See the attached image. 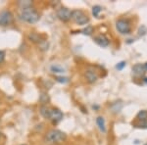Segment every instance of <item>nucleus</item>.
<instances>
[{
    "mask_svg": "<svg viewBox=\"0 0 147 145\" xmlns=\"http://www.w3.org/2000/svg\"><path fill=\"white\" fill-rule=\"evenodd\" d=\"M21 20H23L24 22L28 23V24H34L39 20V14L34 10L32 7L23 9L22 12L20 14Z\"/></svg>",
    "mask_w": 147,
    "mask_h": 145,
    "instance_id": "nucleus-1",
    "label": "nucleus"
},
{
    "mask_svg": "<svg viewBox=\"0 0 147 145\" xmlns=\"http://www.w3.org/2000/svg\"><path fill=\"white\" fill-rule=\"evenodd\" d=\"M66 139V134L59 129H51L45 135V141L48 144L61 143Z\"/></svg>",
    "mask_w": 147,
    "mask_h": 145,
    "instance_id": "nucleus-2",
    "label": "nucleus"
},
{
    "mask_svg": "<svg viewBox=\"0 0 147 145\" xmlns=\"http://www.w3.org/2000/svg\"><path fill=\"white\" fill-rule=\"evenodd\" d=\"M71 19H72L76 24H78V25H80V26L86 25V24L89 22L88 17L80 10L72 11V17H71Z\"/></svg>",
    "mask_w": 147,
    "mask_h": 145,
    "instance_id": "nucleus-3",
    "label": "nucleus"
},
{
    "mask_svg": "<svg viewBox=\"0 0 147 145\" xmlns=\"http://www.w3.org/2000/svg\"><path fill=\"white\" fill-rule=\"evenodd\" d=\"M116 28H117L118 32L122 34H127L130 32V25L127 21L124 19H120L116 23Z\"/></svg>",
    "mask_w": 147,
    "mask_h": 145,
    "instance_id": "nucleus-4",
    "label": "nucleus"
},
{
    "mask_svg": "<svg viewBox=\"0 0 147 145\" xmlns=\"http://www.w3.org/2000/svg\"><path fill=\"white\" fill-rule=\"evenodd\" d=\"M13 22V15L10 11H3L0 13V26H8Z\"/></svg>",
    "mask_w": 147,
    "mask_h": 145,
    "instance_id": "nucleus-5",
    "label": "nucleus"
},
{
    "mask_svg": "<svg viewBox=\"0 0 147 145\" xmlns=\"http://www.w3.org/2000/svg\"><path fill=\"white\" fill-rule=\"evenodd\" d=\"M57 17L60 19L61 21H63V22H68L71 19V17H72V12L69 9L62 7V8L57 10Z\"/></svg>",
    "mask_w": 147,
    "mask_h": 145,
    "instance_id": "nucleus-6",
    "label": "nucleus"
},
{
    "mask_svg": "<svg viewBox=\"0 0 147 145\" xmlns=\"http://www.w3.org/2000/svg\"><path fill=\"white\" fill-rule=\"evenodd\" d=\"M62 119H63V113L59 110V109H53V110H51L50 120L54 123H59L61 120H62Z\"/></svg>",
    "mask_w": 147,
    "mask_h": 145,
    "instance_id": "nucleus-7",
    "label": "nucleus"
},
{
    "mask_svg": "<svg viewBox=\"0 0 147 145\" xmlns=\"http://www.w3.org/2000/svg\"><path fill=\"white\" fill-rule=\"evenodd\" d=\"M95 43H97L101 47H107L109 45V39L104 34H99L94 38Z\"/></svg>",
    "mask_w": 147,
    "mask_h": 145,
    "instance_id": "nucleus-8",
    "label": "nucleus"
},
{
    "mask_svg": "<svg viewBox=\"0 0 147 145\" xmlns=\"http://www.w3.org/2000/svg\"><path fill=\"white\" fill-rule=\"evenodd\" d=\"M85 78H86L87 82H88L89 84H93V82H95L97 80L98 76L96 75V73L92 72V71H86V73H85Z\"/></svg>",
    "mask_w": 147,
    "mask_h": 145,
    "instance_id": "nucleus-9",
    "label": "nucleus"
},
{
    "mask_svg": "<svg viewBox=\"0 0 147 145\" xmlns=\"http://www.w3.org/2000/svg\"><path fill=\"white\" fill-rule=\"evenodd\" d=\"M132 72L137 76H141L145 73V69H144L143 65H141V64H136V65H134L132 67Z\"/></svg>",
    "mask_w": 147,
    "mask_h": 145,
    "instance_id": "nucleus-10",
    "label": "nucleus"
},
{
    "mask_svg": "<svg viewBox=\"0 0 147 145\" xmlns=\"http://www.w3.org/2000/svg\"><path fill=\"white\" fill-rule=\"evenodd\" d=\"M39 112L41 114L42 117H44L45 119H50V114H51V110L45 105H42L40 107Z\"/></svg>",
    "mask_w": 147,
    "mask_h": 145,
    "instance_id": "nucleus-11",
    "label": "nucleus"
},
{
    "mask_svg": "<svg viewBox=\"0 0 147 145\" xmlns=\"http://www.w3.org/2000/svg\"><path fill=\"white\" fill-rule=\"evenodd\" d=\"M96 123H97V125H98L99 129H100L102 132H106V125H105V121H104V118L98 117L96 119Z\"/></svg>",
    "mask_w": 147,
    "mask_h": 145,
    "instance_id": "nucleus-12",
    "label": "nucleus"
},
{
    "mask_svg": "<svg viewBox=\"0 0 147 145\" xmlns=\"http://www.w3.org/2000/svg\"><path fill=\"white\" fill-rule=\"evenodd\" d=\"M28 39L32 42H35V43H40L42 41L41 40V36L38 34H35V32H32V34H28Z\"/></svg>",
    "mask_w": 147,
    "mask_h": 145,
    "instance_id": "nucleus-13",
    "label": "nucleus"
},
{
    "mask_svg": "<svg viewBox=\"0 0 147 145\" xmlns=\"http://www.w3.org/2000/svg\"><path fill=\"white\" fill-rule=\"evenodd\" d=\"M50 71L54 74H63L65 73V69L59 65H52L50 67Z\"/></svg>",
    "mask_w": 147,
    "mask_h": 145,
    "instance_id": "nucleus-14",
    "label": "nucleus"
},
{
    "mask_svg": "<svg viewBox=\"0 0 147 145\" xmlns=\"http://www.w3.org/2000/svg\"><path fill=\"white\" fill-rule=\"evenodd\" d=\"M18 4L20 5L21 7H22L23 9H26V8H28V7H32V1H19Z\"/></svg>",
    "mask_w": 147,
    "mask_h": 145,
    "instance_id": "nucleus-15",
    "label": "nucleus"
},
{
    "mask_svg": "<svg viewBox=\"0 0 147 145\" xmlns=\"http://www.w3.org/2000/svg\"><path fill=\"white\" fill-rule=\"evenodd\" d=\"M136 118L140 121H144L147 120V111H140L138 114H137Z\"/></svg>",
    "mask_w": 147,
    "mask_h": 145,
    "instance_id": "nucleus-16",
    "label": "nucleus"
},
{
    "mask_svg": "<svg viewBox=\"0 0 147 145\" xmlns=\"http://www.w3.org/2000/svg\"><path fill=\"white\" fill-rule=\"evenodd\" d=\"M102 11V8L99 5H96V6H93L92 8V14H93L94 17H98L99 13Z\"/></svg>",
    "mask_w": 147,
    "mask_h": 145,
    "instance_id": "nucleus-17",
    "label": "nucleus"
},
{
    "mask_svg": "<svg viewBox=\"0 0 147 145\" xmlns=\"http://www.w3.org/2000/svg\"><path fill=\"white\" fill-rule=\"evenodd\" d=\"M82 32L84 34H86V35H90L92 32H93V28L90 27V26H87L86 28H84V30H82Z\"/></svg>",
    "mask_w": 147,
    "mask_h": 145,
    "instance_id": "nucleus-18",
    "label": "nucleus"
},
{
    "mask_svg": "<svg viewBox=\"0 0 147 145\" xmlns=\"http://www.w3.org/2000/svg\"><path fill=\"white\" fill-rule=\"evenodd\" d=\"M55 80H56V82H60V84H67L69 82V78L65 77H56Z\"/></svg>",
    "mask_w": 147,
    "mask_h": 145,
    "instance_id": "nucleus-19",
    "label": "nucleus"
},
{
    "mask_svg": "<svg viewBox=\"0 0 147 145\" xmlns=\"http://www.w3.org/2000/svg\"><path fill=\"white\" fill-rule=\"evenodd\" d=\"M39 101L41 102L42 104H45L47 103V102L49 101V97H48V95H46V94H41L40 95V98H39Z\"/></svg>",
    "mask_w": 147,
    "mask_h": 145,
    "instance_id": "nucleus-20",
    "label": "nucleus"
},
{
    "mask_svg": "<svg viewBox=\"0 0 147 145\" xmlns=\"http://www.w3.org/2000/svg\"><path fill=\"white\" fill-rule=\"evenodd\" d=\"M136 127H142V128H147V120L140 121V123H136Z\"/></svg>",
    "mask_w": 147,
    "mask_h": 145,
    "instance_id": "nucleus-21",
    "label": "nucleus"
},
{
    "mask_svg": "<svg viewBox=\"0 0 147 145\" xmlns=\"http://www.w3.org/2000/svg\"><path fill=\"white\" fill-rule=\"evenodd\" d=\"M125 66V62H120L119 64H118L117 66H116V69H117V70H119V71H121V70H123V69H124V67Z\"/></svg>",
    "mask_w": 147,
    "mask_h": 145,
    "instance_id": "nucleus-22",
    "label": "nucleus"
},
{
    "mask_svg": "<svg viewBox=\"0 0 147 145\" xmlns=\"http://www.w3.org/2000/svg\"><path fill=\"white\" fill-rule=\"evenodd\" d=\"M4 59H5V52L0 50V64L4 61Z\"/></svg>",
    "mask_w": 147,
    "mask_h": 145,
    "instance_id": "nucleus-23",
    "label": "nucleus"
},
{
    "mask_svg": "<svg viewBox=\"0 0 147 145\" xmlns=\"http://www.w3.org/2000/svg\"><path fill=\"white\" fill-rule=\"evenodd\" d=\"M143 67H144V69H145V71H147V62L143 65Z\"/></svg>",
    "mask_w": 147,
    "mask_h": 145,
    "instance_id": "nucleus-24",
    "label": "nucleus"
},
{
    "mask_svg": "<svg viewBox=\"0 0 147 145\" xmlns=\"http://www.w3.org/2000/svg\"><path fill=\"white\" fill-rule=\"evenodd\" d=\"M143 82H145V84H147V78H143Z\"/></svg>",
    "mask_w": 147,
    "mask_h": 145,
    "instance_id": "nucleus-25",
    "label": "nucleus"
},
{
    "mask_svg": "<svg viewBox=\"0 0 147 145\" xmlns=\"http://www.w3.org/2000/svg\"><path fill=\"white\" fill-rule=\"evenodd\" d=\"M144 145H147V143H146V144H144Z\"/></svg>",
    "mask_w": 147,
    "mask_h": 145,
    "instance_id": "nucleus-26",
    "label": "nucleus"
},
{
    "mask_svg": "<svg viewBox=\"0 0 147 145\" xmlns=\"http://www.w3.org/2000/svg\"><path fill=\"white\" fill-rule=\"evenodd\" d=\"M0 135H1V134H0Z\"/></svg>",
    "mask_w": 147,
    "mask_h": 145,
    "instance_id": "nucleus-27",
    "label": "nucleus"
},
{
    "mask_svg": "<svg viewBox=\"0 0 147 145\" xmlns=\"http://www.w3.org/2000/svg\"><path fill=\"white\" fill-rule=\"evenodd\" d=\"M23 145H24V144H23Z\"/></svg>",
    "mask_w": 147,
    "mask_h": 145,
    "instance_id": "nucleus-28",
    "label": "nucleus"
}]
</instances>
